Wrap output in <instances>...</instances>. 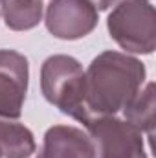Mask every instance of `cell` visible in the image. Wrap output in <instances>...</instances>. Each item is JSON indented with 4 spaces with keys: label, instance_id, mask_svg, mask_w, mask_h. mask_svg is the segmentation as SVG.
Returning a JSON list of instances; mask_svg holds the SVG:
<instances>
[{
    "label": "cell",
    "instance_id": "5b68a950",
    "mask_svg": "<svg viewBox=\"0 0 156 158\" xmlns=\"http://www.w3.org/2000/svg\"><path fill=\"white\" fill-rule=\"evenodd\" d=\"M99 11L88 0H50L44 15L46 30L61 40H77L90 35Z\"/></svg>",
    "mask_w": 156,
    "mask_h": 158
},
{
    "label": "cell",
    "instance_id": "7c38bea8",
    "mask_svg": "<svg viewBox=\"0 0 156 158\" xmlns=\"http://www.w3.org/2000/svg\"><path fill=\"white\" fill-rule=\"evenodd\" d=\"M0 158H2V155H0Z\"/></svg>",
    "mask_w": 156,
    "mask_h": 158
},
{
    "label": "cell",
    "instance_id": "277c9868",
    "mask_svg": "<svg viewBox=\"0 0 156 158\" xmlns=\"http://www.w3.org/2000/svg\"><path fill=\"white\" fill-rule=\"evenodd\" d=\"M96 158H147L143 132L127 119L99 116L83 123Z\"/></svg>",
    "mask_w": 156,
    "mask_h": 158
},
{
    "label": "cell",
    "instance_id": "8992f818",
    "mask_svg": "<svg viewBox=\"0 0 156 158\" xmlns=\"http://www.w3.org/2000/svg\"><path fill=\"white\" fill-rule=\"evenodd\" d=\"M28 59L15 50H0V118H20L28 94Z\"/></svg>",
    "mask_w": 156,
    "mask_h": 158
},
{
    "label": "cell",
    "instance_id": "ba28073f",
    "mask_svg": "<svg viewBox=\"0 0 156 158\" xmlns=\"http://www.w3.org/2000/svg\"><path fill=\"white\" fill-rule=\"evenodd\" d=\"M37 151L33 132L18 121L0 118V155L2 158H30Z\"/></svg>",
    "mask_w": 156,
    "mask_h": 158
},
{
    "label": "cell",
    "instance_id": "52a82bcc",
    "mask_svg": "<svg viewBox=\"0 0 156 158\" xmlns=\"http://www.w3.org/2000/svg\"><path fill=\"white\" fill-rule=\"evenodd\" d=\"M35 158H96L86 131L74 125H53L46 131Z\"/></svg>",
    "mask_w": 156,
    "mask_h": 158
},
{
    "label": "cell",
    "instance_id": "6da1fadb",
    "mask_svg": "<svg viewBox=\"0 0 156 158\" xmlns=\"http://www.w3.org/2000/svg\"><path fill=\"white\" fill-rule=\"evenodd\" d=\"M145 64L129 53L107 50L94 57L84 72V123L123 112L145 85Z\"/></svg>",
    "mask_w": 156,
    "mask_h": 158
},
{
    "label": "cell",
    "instance_id": "8fae6325",
    "mask_svg": "<svg viewBox=\"0 0 156 158\" xmlns=\"http://www.w3.org/2000/svg\"><path fill=\"white\" fill-rule=\"evenodd\" d=\"M97 11H107V9H110L112 6H116L117 2H121V0H88Z\"/></svg>",
    "mask_w": 156,
    "mask_h": 158
},
{
    "label": "cell",
    "instance_id": "30bf717a",
    "mask_svg": "<svg viewBox=\"0 0 156 158\" xmlns=\"http://www.w3.org/2000/svg\"><path fill=\"white\" fill-rule=\"evenodd\" d=\"M154 83L149 81L140 88V92L132 98V101L123 109V114L129 123H132L151 140L154 134Z\"/></svg>",
    "mask_w": 156,
    "mask_h": 158
},
{
    "label": "cell",
    "instance_id": "9c48e42d",
    "mask_svg": "<svg viewBox=\"0 0 156 158\" xmlns=\"http://www.w3.org/2000/svg\"><path fill=\"white\" fill-rule=\"evenodd\" d=\"M42 0H0V15L13 31L33 30L42 20Z\"/></svg>",
    "mask_w": 156,
    "mask_h": 158
},
{
    "label": "cell",
    "instance_id": "3957f363",
    "mask_svg": "<svg viewBox=\"0 0 156 158\" xmlns=\"http://www.w3.org/2000/svg\"><path fill=\"white\" fill-rule=\"evenodd\" d=\"M107 28L125 53L151 55L156 48V17L151 0H121L112 7Z\"/></svg>",
    "mask_w": 156,
    "mask_h": 158
},
{
    "label": "cell",
    "instance_id": "7a4b0ae2",
    "mask_svg": "<svg viewBox=\"0 0 156 158\" xmlns=\"http://www.w3.org/2000/svg\"><path fill=\"white\" fill-rule=\"evenodd\" d=\"M40 90L63 114L84 123V70L76 57L50 55L40 66Z\"/></svg>",
    "mask_w": 156,
    "mask_h": 158
}]
</instances>
